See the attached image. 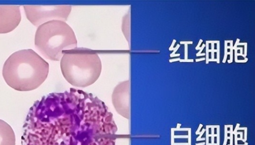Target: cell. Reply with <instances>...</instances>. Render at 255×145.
Listing matches in <instances>:
<instances>
[{"mask_svg": "<svg viewBox=\"0 0 255 145\" xmlns=\"http://www.w3.org/2000/svg\"><path fill=\"white\" fill-rule=\"evenodd\" d=\"M248 60V58L245 57V59H244V60H237L235 62L237 63H245V62H247Z\"/></svg>", "mask_w": 255, "mask_h": 145, "instance_id": "cell-13", "label": "cell"}, {"mask_svg": "<svg viewBox=\"0 0 255 145\" xmlns=\"http://www.w3.org/2000/svg\"><path fill=\"white\" fill-rule=\"evenodd\" d=\"M240 41V40L239 39H237V41H236V43H235V45L233 46V50H234V49L235 50V48L237 47V46H238V43H239Z\"/></svg>", "mask_w": 255, "mask_h": 145, "instance_id": "cell-17", "label": "cell"}, {"mask_svg": "<svg viewBox=\"0 0 255 145\" xmlns=\"http://www.w3.org/2000/svg\"><path fill=\"white\" fill-rule=\"evenodd\" d=\"M217 63H220V50H217Z\"/></svg>", "mask_w": 255, "mask_h": 145, "instance_id": "cell-16", "label": "cell"}, {"mask_svg": "<svg viewBox=\"0 0 255 145\" xmlns=\"http://www.w3.org/2000/svg\"><path fill=\"white\" fill-rule=\"evenodd\" d=\"M229 52V54L230 55V59L228 60V62L229 63H230L233 62V49L232 48L230 49V51Z\"/></svg>", "mask_w": 255, "mask_h": 145, "instance_id": "cell-9", "label": "cell"}, {"mask_svg": "<svg viewBox=\"0 0 255 145\" xmlns=\"http://www.w3.org/2000/svg\"><path fill=\"white\" fill-rule=\"evenodd\" d=\"M21 19L19 6L0 5V34L13 31L19 25Z\"/></svg>", "mask_w": 255, "mask_h": 145, "instance_id": "cell-7", "label": "cell"}, {"mask_svg": "<svg viewBox=\"0 0 255 145\" xmlns=\"http://www.w3.org/2000/svg\"><path fill=\"white\" fill-rule=\"evenodd\" d=\"M217 61V60L216 58V59L215 58H214V59H212V58L210 59V58H209V59H208V61L209 62V61Z\"/></svg>", "mask_w": 255, "mask_h": 145, "instance_id": "cell-24", "label": "cell"}, {"mask_svg": "<svg viewBox=\"0 0 255 145\" xmlns=\"http://www.w3.org/2000/svg\"><path fill=\"white\" fill-rule=\"evenodd\" d=\"M176 40H173V42H172V43L171 44V45L170 46V47L169 48V50H172L173 49V48H174L173 46H174L175 43H176Z\"/></svg>", "mask_w": 255, "mask_h": 145, "instance_id": "cell-14", "label": "cell"}, {"mask_svg": "<svg viewBox=\"0 0 255 145\" xmlns=\"http://www.w3.org/2000/svg\"><path fill=\"white\" fill-rule=\"evenodd\" d=\"M185 45V56H184V59H188V46L187 44H184Z\"/></svg>", "mask_w": 255, "mask_h": 145, "instance_id": "cell-10", "label": "cell"}, {"mask_svg": "<svg viewBox=\"0 0 255 145\" xmlns=\"http://www.w3.org/2000/svg\"><path fill=\"white\" fill-rule=\"evenodd\" d=\"M196 55L197 56H203V55H205V53H200V54H196Z\"/></svg>", "mask_w": 255, "mask_h": 145, "instance_id": "cell-27", "label": "cell"}, {"mask_svg": "<svg viewBox=\"0 0 255 145\" xmlns=\"http://www.w3.org/2000/svg\"><path fill=\"white\" fill-rule=\"evenodd\" d=\"M180 56L179 53L175 54L171 56L170 57H175V56Z\"/></svg>", "mask_w": 255, "mask_h": 145, "instance_id": "cell-28", "label": "cell"}, {"mask_svg": "<svg viewBox=\"0 0 255 145\" xmlns=\"http://www.w3.org/2000/svg\"><path fill=\"white\" fill-rule=\"evenodd\" d=\"M247 44V43H239L238 44V46H239V45H240V46L244 45L245 46Z\"/></svg>", "mask_w": 255, "mask_h": 145, "instance_id": "cell-25", "label": "cell"}, {"mask_svg": "<svg viewBox=\"0 0 255 145\" xmlns=\"http://www.w3.org/2000/svg\"><path fill=\"white\" fill-rule=\"evenodd\" d=\"M21 145H115L117 126L105 103L73 88L35 101L22 127Z\"/></svg>", "mask_w": 255, "mask_h": 145, "instance_id": "cell-1", "label": "cell"}, {"mask_svg": "<svg viewBox=\"0 0 255 145\" xmlns=\"http://www.w3.org/2000/svg\"><path fill=\"white\" fill-rule=\"evenodd\" d=\"M129 81H125L116 86L112 94V102L116 111L127 119L129 117Z\"/></svg>", "mask_w": 255, "mask_h": 145, "instance_id": "cell-6", "label": "cell"}, {"mask_svg": "<svg viewBox=\"0 0 255 145\" xmlns=\"http://www.w3.org/2000/svg\"><path fill=\"white\" fill-rule=\"evenodd\" d=\"M180 58H173V59H169V62L170 63L171 62H174V61H178V60H180Z\"/></svg>", "mask_w": 255, "mask_h": 145, "instance_id": "cell-20", "label": "cell"}, {"mask_svg": "<svg viewBox=\"0 0 255 145\" xmlns=\"http://www.w3.org/2000/svg\"><path fill=\"white\" fill-rule=\"evenodd\" d=\"M49 64L31 49L14 52L5 61L2 76L10 87L18 91H29L46 80Z\"/></svg>", "mask_w": 255, "mask_h": 145, "instance_id": "cell-2", "label": "cell"}, {"mask_svg": "<svg viewBox=\"0 0 255 145\" xmlns=\"http://www.w3.org/2000/svg\"><path fill=\"white\" fill-rule=\"evenodd\" d=\"M27 19L34 26H39L46 22L57 20H67L71 11V6L23 5Z\"/></svg>", "mask_w": 255, "mask_h": 145, "instance_id": "cell-5", "label": "cell"}, {"mask_svg": "<svg viewBox=\"0 0 255 145\" xmlns=\"http://www.w3.org/2000/svg\"><path fill=\"white\" fill-rule=\"evenodd\" d=\"M244 46H245V48H244L245 51H244V55L245 57H246V56H247V44H246Z\"/></svg>", "mask_w": 255, "mask_h": 145, "instance_id": "cell-19", "label": "cell"}, {"mask_svg": "<svg viewBox=\"0 0 255 145\" xmlns=\"http://www.w3.org/2000/svg\"><path fill=\"white\" fill-rule=\"evenodd\" d=\"M205 59V58H199V59H196V62H198V61L204 60Z\"/></svg>", "mask_w": 255, "mask_h": 145, "instance_id": "cell-23", "label": "cell"}, {"mask_svg": "<svg viewBox=\"0 0 255 145\" xmlns=\"http://www.w3.org/2000/svg\"><path fill=\"white\" fill-rule=\"evenodd\" d=\"M233 42V40H228V41H226V40H225V42H226V43H231V42Z\"/></svg>", "mask_w": 255, "mask_h": 145, "instance_id": "cell-29", "label": "cell"}, {"mask_svg": "<svg viewBox=\"0 0 255 145\" xmlns=\"http://www.w3.org/2000/svg\"><path fill=\"white\" fill-rule=\"evenodd\" d=\"M34 45L46 58L59 61L64 50L77 47V40L68 24L63 21L54 20L38 26L35 33Z\"/></svg>", "mask_w": 255, "mask_h": 145, "instance_id": "cell-4", "label": "cell"}, {"mask_svg": "<svg viewBox=\"0 0 255 145\" xmlns=\"http://www.w3.org/2000/svg\"><path fill=\"white\" fill-rule=\"evenodd\" d=\"M202 42H203V40L202 39H200L199 40V43H198L197 46L195 48V49L200 47V45H201V44L202 43Z\"/></svg>", "mask_w": 255, "mask_h": 145, "instance_id": "cell-21", "label": "cell"}, {"mask_svg": "<svg viewBox=\"0 0 255 145\" xmlns=\"http://www.w3.org/2000/svg\"><path fill=\"white\" fill-rule=\"evenodd\" d=\"M211 58L212 59L214 58V51L211 52Z\"/></svg>", "mask_w": 255, "mask_h": 145, "instance_id": "cell-26", "label": "cell"}, {"mask_svg": "<svg viewBox=\"0 0 255 145\" xmlns=\"http://www.w3.org/2000/svg\"><path fill=\"white\" fill-rule=\"evenodd\" d=\"M180 47V45L179 44H177V46L175 47V48H173V51L172 53H171L170 54V56L174 55L175 54V52H176V51L178 50V48Z\"/></svg>", "mask_w": 255, "mask_h": 145, "instance_id": "cell-11", "label": "cell"}, {"mask_svg": "<svg viewBox=\"0 0 255 145\" xmlns=\"http://www.w3.org/2000/svg\"><path fill=\"white\" fill-rule=\"evenodd\" d=\"M227 55H228V54H225V55H224V58H223V61H222V62H223V63H225V62H226V60L227 58Z\"/></svg>", "mask_w": 255, "mask_h": 145, "instance_id": "cell-22", "label": "cell"}, {"mask_svg": "<svg viewBox=\"0 0 255 145\" xmlns=\"http://www.w3.org/2000/svg\"><path fill=\"white\" fill-rule=\"evenodd\" d=\"M15 136L11 127L0 119V145H15Z\"/></svg>", "mask_w": 255, "mask_h": 145, "instance_id": "cell-8", "label": "cell"}, {"mask_svg": "<svg viewBox=\"0 0 255 145\" xmlns=\"http://www.w3.org/2000/svg\"><path fill=\"white\" fill-rule=\"evenodd\" d=\"M60 68L63 76L71 85L84 88L94 84L102 71L97 51L75 48L63 51Z\"/></svg>", "mask_w": 255, "mask_h": 145, "instance_id": "cell-3", "label": "cell"}, {"mask_svg": "<svg viewBox=\"0 0 255 145\" xmlns=\"http://www.w3.org/2000/svg\"><path fill=\"white\" fill-rule=\"evenodd\" d=\"M180 44H192L193 42L192 41H180Z\"/></svg>", "mask_w": 255, "mask_h": 145, "instance_id": "cell-15", "label": "cell"}, {"mask_svg": "<svg viewBox=\"0 0 255 145\" xmlns=\"http://www.w3.org/2000/svg\"><path fill=\"white\" fill-rule=\"evenodd\" d=\"M206 43H207L208 44H209V43L217 44L218 43H220V41H206Z\"/></svg>", "mask_w": 255, "mask_h": 145, "instance_id": "cell-18", "label": "cell"}, {"mask_svg": "<svg viewBox=\"0 0 255 145\" xmlns=\"http://www.w3.org/2000/svg\"><path fill=\"white\" fill-rule=\"evenodd\" d=\"M180 62H193L194 60L193 59H180Z\"/></svg>", "mask_w": 255, "mask_h": 145, "instance_id": "cell-12", "label": "cell"}]
</instances>
